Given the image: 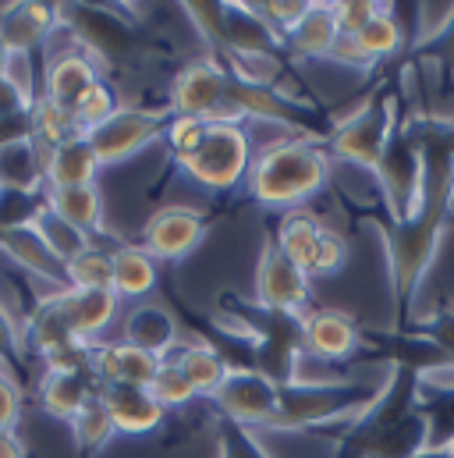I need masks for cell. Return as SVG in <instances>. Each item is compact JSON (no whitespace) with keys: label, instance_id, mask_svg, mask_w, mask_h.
<instances>
[{"label":"cell","instance_id":"ac0fdd59","mask_svg":"<svg viewBox=\"0 0 454 458\" xmlns=\"http://www.w3.org/2000/svg\"><path fill=\"white\" fill-rule=\"evenodd\" d=\"M117 295L114 292H79V288H68L54 299L57 313L64 317L68 331L79 338L82 344L100 342V335L107 331L117 317Z\"/></svg>","mask_w":454,"mask_h":458},{"label":"cell","instance_id":"3957f363","mask_svg":"<svg viewBox=\"0 0 454 458\" xmlns=\"http://www.w3.org/2000/svg\"><path fill=\"white\" fill-rule=\"evenodd\" d=\"M331 178V153L313 135H288L266 142L248 167L245 189L266 210H298Z\"/></svg>","mask_w":454,"mask_h":458},{"label":"cell","instance_id":"7402d4cb","mask_svg":"<svg viewBox=\"0 0 454 458\" xmlns=\"http://www.w3.org/2000/svg\"><path fill=\"white\" fill-rule=\"evenodd\" d=\"M0 249L11 256V263H14V267H21L25 274H32L36 281L54 284V288H68L64 263H61V259L43 245V238L36 234V228L0 231Z\"/></svg>","mask_w":454,"mask_h":458},{"label":"cell","instance_id":"d6a6232c","mask_svg":"<svg viewBox=\"0 0 454 458\" xmlns=\"http://www.w3.org/2000/svg\"><path fill=\"white\" fill-rule=\"evenodd\" d=\"M68 288L79 292H114V256L100 245H89L86 252H79L68 267Z\"/></svg>","mask_w":454,"mask_h":458},{"label":"cell","instance_id":"e575fe53","mask_svg":"<svg viewBox=\"0 0 454 458\" xmlns=\"http://www.w3.org/2000/svg\"><path fill=\"white\" fill-rule=\"evenodd\" d=\"M32 142L36 146H43V149H57V146H64L68 139H75L79 131H75V117L71 111H64V107H57V104H50L46 97H39L36 104H32Z\"/></svg>","mask_w":454,"mask_h":458},{"label":"cell","instance_id":"30bf717a","mask_svg":"<svg viewBox=\"0 0 454 458\" xmlns=\"http://www.w3.org/2000/svg\"><path fill=\"white\" fill-rule=\"evenodd\" d=\"M214 405L224 420L238 423V427H248V430L273 427L277 412H281V387L248 366H231Z\"/></svg>","mask_w":454,"mask_h":458},{"label":"cell","instance_id":"7c38bea8","mask_svg":"<svg viewBox=\"0 0 454 458\" xmlns=\"http://www.w3.org/2000/svg\"><path fill=\"white\" fill-rule=\"evenodd\" d=\"M416 402L426 423V452L454 448V362L416 373Z\"/></svg>","mask_w":454,"mask_h":458},{"label":"cell","instance_id":"f907efd6","mask_svg":"<svg viewBox=\"0 0 454 458\" xmlns=\"http://www.w3.org/2000/svg\"><path fill=\"white\" fill-rule=\"evenodd\" d=\"M7 57H11V50H7V47H4V39H0V75L7 72Z\"/></svg>","mask_w":454,"mask_h":458},{"label":"cell","instance_id":"f1b7e54d","mask_svg":"<svg viewBox=\"0 0 454 458\" xmlns=\"http://www.w3.org/2000/svg\"><path fill=\"white\" fill-rule=\"evenodd\" d=\"M340 32L334 25V14H331V4H313L309 14L288 32V47L298 54V57H331L334 47H338Z\"/></svg>","mask_w":454,"mask_h":458},{"label":"cell","instance_id":"8d00e7d4","mask_svg":"<svg viewBox=\"0 0 454 458\" xmlns=\"http://www.w3.org/2000/svg\"><path fill=\"white\" fill-rule=\"evenodd\" d=\"M149 394L160 402V409H164V412H171V409H181V405L196 402L192 384L185 380L181 366H178V362H171V359H160V369H156V377H153V384H149Z\"/></svg>","mask_w":454,"mask_h":458},{"label":"cell","instance_id":"2e32d148","mask_svg":"<svg viewBox=\"0 0 454 458\" xmlns=\"http://www.w3.org/2000/svg\"><path fill=\"white\" fill-rule=\"evenodd\" d=\"M64 25V7L61 4H7L0 7V39L11 54H39V47Z\"/></svg>","mask_w":454,"mask_h":458},{"label":"cell","instance_id":"f5cc1de1","mask_svg":"<svg viewBox=\"0 0 454 458\" xmlns=\"http://www.w3.org/2000/svg\"><path fill=\"white\" fill-rule=\"evenodd\" d=\"M451 455H454V448H451Z\"/></svg>","mask_w":454,"mask_h":458},{"label":"cell","instance_id":"d4e9b609","mask_svg":"<svg viewBox=\"0 0 454 458\" xmlns=\"http://www.w3.org/2000/svg\"><path fill=\"white\" fill-rule=\"evenodd\" d=\"M100 174V160L89 146L86 135L68 139L64 146H57L46 160V189H82V185H97Z\"/></svg>","mask_w":454,"mask_h":458},{"label":"cell","instance_id":"836d02e7","mask_svg":"<svg viewBox=\"0 0 454 458\" xmlns=\"http://www.w3.org/2000/svg\"><path fill=\"white\" fill-rule=\"evenodd\" d=\"M32 228H36V234L43 238V245H46V249L64 263V267H68L79 252H86V249L93 245V238H86L79 228H71L68 221H61L50 207H43V210H39V217L32 221Z\"/></svg>","mask_w":454,"mask_h":458},{"label":"cell","instance_id":"484cf974","mask_svg":"<svg viewBox=\"0 0 454 458\" xmlns=\"http://www.w3.org/2000/svg\"><path fill=\"white\" fill-rule=\"evenodd\" d=\"M64 25L75 29L79 47H86L93 57L128 47L124 25L114 14H107V11H97V7H64Z\"/></svg>","mask_w":454,"mask_h":458},{"label":"cell","instance_id":"60d3db41","mask_svg":"<svg viewBox=\"0 0 454 458\" xmlns=\"http://www.w3.org/2000/svg\"><path fill=\"white\" fill-rule=\"evenodd\" d=\"M206 124H210V121H203V117H185V114L171 117V124H167L164 135H167V146H171V153H174L178 164L199 149V142H203V135H206Z\"/></svg>","mask_w":454,"mask_h":458},{"label":"cell","instance_id":"5b68a950","mask_svg":"<svg viewBox=\"0 0 454 458\" xmlns=\"http://www.w3.org/2000/svg\"><path fill=\"white\" fill-rule=\"evenodd\" d=\"M252 157L256 153H252V135H248L245 121H210L199 149L192 157H185L178 167L203 189L234 192L245 185Z\"/></svg>","mask_w":454,"mask_h":458},{"label":"cell","instance_id":"ba28073f","mask_svg":"<svg viewBox=\"0 0 454 458\" xmlns=\"http://www.w3.org/2000/svg\"><path fill=\"white\" fill-rule=\"evenodd\" d=\"M171 107H121L111 121H104L97 131H89V146L100 160V167L124 164L128 157L142 153L153 139H160L171 124Z\"/></svg>","mask_w":454,"mask_h":458},{"label":"cell","instance_id":"4dcf8cb0","mask_svg":"<svg viewBox=\"0 0 454 458\" xmlns=\"http://www.w3.org/2000/svg\"><path fill=\"white\" fill-rule=\"evenodd\" d=\"M114 434H117V430H114V423H111V412H107V405H104V398H100V391H97V394L79 409V416L71 420L75 448H79L82 458H93L111 445Z\"/></svg>","mask_w":454,"mask_h":458},{"label":"cell","instance_id":"9a60e30c","mask_svg":"<svg viewBox=\"0 0 454 458\" xmlns=\"http://www.w3.org/2000/svg\"><path fill=\"white\" fill-rule=\"evenodd\" d=\"M298 327H302V348L313 359L344 362L362 348V327L355 324V317L340 310H306L298 317Z\"/></svg>","mask_w":454,"mask_h":458},{"label":"cell","instance_id":"9c48e42d","mask_svg":"<svg viewBox=\"0 0 454 458\" xmlns=\"http://www.w3.org/2000/svg\"><path fill=\"white\" fill-rule=\"evenodd\" d=\"M313 299V277L291 263L270 238L256 263V306L284 317H302Z\"/></svg>","mask_w":454,"mask_h":458},{"label":"cell","instance_id":"83f0119b","mask_svg":"<svg viewBox=\"0 0 454 458\" xmlns=\"http://www.w3.org/2000/svg\"><path fill=\"white\" fill-rule=\"evenodd\" d=\"M114 256V295L117 299H142L156 288L160 270L156 259L142 245H117Z\"/></svg>","mask_w":454,"mask_h":458},{"label":"cell","instance_id":"4fadbf2b","mask_svg":"<svg viewBox=\"0 0 454 458\" xmlns=\"http://www.w3.org/2000/svg\"><path fill=\"white\" fill-rule=\"evenodd\" d=\"M206 238V217L192 207H164L142 228V249L160 263L185 259Z\"/></svg>","mask_w":454,"mask_h":458},{"label":"cell","instance_id":"74e56055","mask_svg":"<svg viewBox=\"0 0 454 458\" xmlns=\"http://www.w3.org/2000/svg\"><path fill=\"white\" fill-rule=\"evenodd\" d=\"M46 207V192H18V189H0V231L32 228L39 210Z\"/></svg>","mask_w":454,"mask_h":458},{"label":"cell","instance_id":"816d5d0a","mask_svg":"<svg viewBox=\"0 0 454 458\" xmlns=\"http://www.w3.org/2000/svg\"><path fill=\"white\" fill-rule=\"evenodd\" d=\"M416 458H454L451 452H419Z\"/></svg>","mask_w":454,"mask_h":458},{"label":"cell","instance_id":"52a82bcc","mask_svg":"<svg viewBox=\"0 0 454 458\" xmlns=\"http://www.w3.org/2000/svg\"><path fill=\"white\" fill-rule=\"evenodd\" d=\"M376 185L383 192L394 225H408L423 203V149L412 128H398L376 164Z\"/></svg>","mask_w":454,"mask_h":458},{"label":"cell","instance_id":"8fae6325","mask_svg":"<svg viewBox=\"0 0 454 458\" xmlns=\"http://www.w3.org/2000/svg\"><path fill=\"white\" fill-rule=\"evenodd\" d=\"M227 82H231V72H227L214 54H206V57L185 64L174 75V82H171V104L167 107H171V114L221 121L227 104Z\"/></svg>","mask_w":454,"mask_h":458},{"label":"cell","instance_id":"e0dca14e","mask_svg":"<svg viewBox=\"0 0 454 458\" xmlns=\"http://www.w3.org/2000/svg\"><path fill=\"white\" fill-rule=\"evenodd\" d=\"M156 369H160V359L142 348H131L124 342L89 344V377L97 380V387H114V384L149 387Z\"/></svg>","mask_w":454,"mask_h":458},{"label":"cell","instance_id":"d6986e66","mask_svg":"<svg viewBox=\"0 0 454 458\" xmlns=\"http://www.w3.org/2000/svg\"><path fill=\"white\" fill-rule=\"evenodd\" d=\"M100 398L111 412V423L117 434L124 437H142L160 430L164 423V409L160 402L149 394V387H128V384H114V387H100Z\"/></svg>","mask_w":454,"mask_h":458},{"label":"cell","instance_id":"c3c4849f","mask_svg":"<svg viewBox=\"0 0 454 458\" xmlns=\"http://www.w3.org/2000/svg\"><path fill=\"white\" fill-rule=\"evenodd\" d=\"M25 111H32V104L0 75V121L4 117H14V114H25Z\"/></svg>","mask_w":454,"mask_h":458},{"label":"cell","instance_id":"681fc988","mask_svg":"<svg viewBox=\"0 0 454 458\" xmlns=\"http://www.w3.org/2000/svg\"><path fill=\"white\" fill-rule=\"evenodd\" d=\"M25 441L14 430H0V458H25Z\"/></svg>","mask_w":454,"mask_h":458},{"label":"cell","instance_id":"cb8c5ba5","mask_svg":"<svg viewBox=\"0 0 454 458\" xmlns=\"http://www.w3.org/2000/svg\"><path fill=\"white\" fill-rule=\"evenodd\" d=\"M46 160L50 149L36 146L32 139L0 146V189L46 192Z\"/></svg>","mask_w":454,"mask_h":458},{"label":"cell","instance_id":"bcb514c9","mask_svg":"<svg viewBox=\"0 0 454 458\" xmlns=\"http://www.w3.org/2000/svg\"><path fill=\"white\" fill-rule=\"evenodd\" d=\"M21 416V391H18V377L11 369L0 366V430H14Z\"/></svg>","mask_w":454,"mask_h":458},{"label":"cell","instance_id":"ee69618b","mask_svg":"<svg viewBox=\"0 0 454 458\" xmlns=\"http://www.w3.org/2000/svg\"><path fill=\"white\" fill-rule=\"evenodd\" d=\"M376 11H380V4H373V0H340V4H331V14H334L340 39H355L373 21Z\"/></svg>","mask_w":454,"mask_h":458},{"label":"cell","instance_id":"44dd1931","mask_svg":"<svg viewBox=\"0 0 454 458\" xmlns=\"http://www.w3.org/2000/svg\"><path fill=\"white\" fill-rule=\"evenodd\" d=\"M121 342L131 344V348H142L156 359H164L178 338V317L156 302H139L128 317H124V331H121Z\"/></svg>","mask_w":454,"mask_h":458},{"label":"cell","instance_id":"6da1fadb","mask_svg":"<svg viewBox=\"0 0 454 458\" xmlns=\"http://www.w3.org/2000/svg\"><path fill=\"white\" fill-rule=\"evenodd\" d=\"M423 149V203L408 225L383 221V242L391 259V284L401 320L412 310V299L437 256L441 234L454 203V121H423L412 128Z\"/></svg>","mask_w":454,"mask_h":458},{"label":"cell","instance_id":"1f68e13d","mask_svg":"<svg viewBox=\"0 0 454 458\" xmlns=\"http://www.w3.org/2000/svg\"><path fill=\"white\" fill-rule=\"evenodd\" d=\"M401 29H398V18H394V11L387 7V4H380V11L373 14V21L351 39L355 43V50H358V57H362V64L369 68V64H376V61H383V57H391V54H398L401 50Z\"/></svg>","mask_w":454,"mask_h":458},{"label":"cell","instance_id":"7bdbcfd3","mask_svg":"<svg viewBox=\"0 0 454 458\" xmlns=\"http://www.w3.org/2000/svg\"><path fill=\"white\" fill-rule=\"evenodd\" d=\"M217 445H221V458H270L263 452V445L252 437L248 427H238L224 416L217 427Z\"/></svg>","mask_w":454,"mask_h":458},{"label":"cell","instance_id":"4316f807","mask_svg":"<svg viewBox=\"0 0 454 458\" xmlns=\"http://www.w3.org/2000/svg\"><path fill=\"white\" fill-rule=\"evenodd\" d=\"M46 207L68 221L71 228H79L86 238L104 231V196L97 185H82V189H46Z\"/></svg>","mask_w":454,"mask_h":458},{"label":"cell","instance_id":"8992f818","mask_svg":"<svg viewBox=\"0 0 454 458\" xmlns=\"http://www.w3.org/2000/svg\"><path fill=\"white\" fill-rule=\"evenodd\" d=\"M394 131H398V97L391 89H376L366 104H358L344 121L331 128L327 153L348 164H358L366 171H376Z\"/></svg>","mask_w":454,"mask_h":458},{"label":"cell","instance_id":"d590c367","mask_svg":"<svg viewBox=\"0 0 454 458\" xmlns=\"http://www.w3.org/2000/svg\"><path fill=\"white\" fill-rule=\"evenodd\" d=\"M117 111H121V104H117V89H114L111 82L100 79V82L79 100V107L71 111V117H75V131H79V135H89V131H97L104 121H111Z\"/></svg>","mask_w":454,"mask_h":458},{"label":"cell","instance_id":"7dc6e473","mask_svg":"<svg viewBox=\"0 0 454 458\" xmlns=\"http://www.w3.org/2000/svg\"><path fill=\"white\" fill-rule=\"evenodd\" d=\"M419 57H423V61L430 57V61L441 68V75H444V79H451V75H454V21L444 29V36H441L433 47L419 50Z\"/></svg>","mask_w":454,"mask_h":458},{"label":"cell","instance_id":"b9f144b4","mask_svg":"<svg viewBox=\"0 0 454 458\" xmlns=\"http://www.w3.org/2000/svg\"><path fill=\"white\" fill-rule=\"evenodd\" d=\"M344 263H348V242L340 238L338 231L324 228L320 245H316V256H313V267H309V277H313V281L334 277V274H340Z\"/></svg>","mask_w":454,"mask_h":458},{"label":"cell","instance_id":"ffe728a7","mask_svg":"<svg viewBox=\"0 0 454 458\" xmlns=\"http://www.w3.org/2000/svg\"><path fill=\"white\" fill-rule=\"evenodd\" d=\"M164 359L178 362L185 380L192 384L196 398H210V402L221 394L227 373H231V362L224 359V352L210 342H178Z\"/></svg>","mask_w":454,"mask_h":458},{"label":"cell","instance_id":"277c9868","mask_svg":"<svg viewBox=\"0 0 454 458\" xmlns=\"http://www.w3.org/2000/svg\"><path fill=\"white\" fill-rule=\"evenodd\" d=\"M383 384V380H380ZM380 384L369 380H295L281 387V412L273 430H306L327 427L338 420H355L380 394Z\"/></svg>","mask_w":454,"mask_h":458},{"label":"cell","instance_id":"f546056e","mask_svg":"<svg viewBox=\"0 0 454 458\" xmlns=\"http://www.w3.org/2000/svg\"><path fill=\"white\" fill-rule=\"evenodd\" d=\"M320 234H324V225L309 210H288L281 217V225H277V238L273 242H277V249L291 263H298L309 274L313 256H316V245H320Z\"/></svg>","mask_w":454,"mask_h":458},{"label":"cell","instance_id":"f6af8a7d","mask_svg":"<svg viewBox=\"0 0 454 458\" xmlns=\"http://www.w3.org/2000/svg\"><path fill=\"white\" fill-rule=\"evenodd\" d=\"M419 338H426L430 344H437L448 359H454V310H441V313H433L426 324H419V331H416Z\"/></svg>","mask_w":454,"mask_h":458},{"label":"cell","instance_id":"7a4b0ae2","mask_svg":"<svg viewBox=\"0 0 454 458\" xmlns=\"http://www.w3.org/2000/svg\"><path fill=\"white\" fill-rule=\"evenodd\" d=\"M412 366H391L380 394L355 416L338 445V458H416L426 452V423L416 402Z\"/></svg>","mask_w":454,"mask_h":458},{"label":"cell","instance_id":"5bb4252c","mask_svg":"<svg viewBox=\"0 0 454 458\" xmlns=\"http://www.w3.org/2000/svg\"><path fill=\"white\" fill-rule=\"evenodd\" d=\"M100 82V57L86 47H68L54 54L43 68V97L64 111H75L79 100Z\"/></svg>","mask_w":454,"mask_h":458},{"label":"cell","instance_id":"ab89813d","mask_svg":"<svg viewBox=\"0 0 454 458\" xmlns=\"http://www.w3.org/2000/svg\"><path fill=\"white\" fill-rule=\"evenodd\" d=\"M416 21H419V25H416L412 47H416V54H419V50L433 47V43L444 36V29L454 21V4H419Z\"/></svg>","mask_w":454,"mask_h":458},{"label":"cell","instance_id":"f35d334b","mask_svg":"<svg viewBox=\"0 0 454 458\" xmlns=\"http://www.w3.org/2000/svg\"><path fill=\"white\" fill-rule=\"evenodd\" d=\"M313 0H266V4H252V11L266 21V29L281 39H288V32L309 14Z\"/></svg>","mask_w":454,"mask_h":458},{"label":"cell","instance_id":"603a6c76","mask_svg":"<svg viewBox=\"0 0 454 458\" xmlns=\"http://www.w3.org/2000/svg\"><path fill=\"white\" fill-rule=\"evenodd\" d=\"M97 380L82 369H43V380H39V402L50 416L57 420H75L79 409L97 394Z\"/></svg>","mask_w":454,"mask_h":458}]
</instances>
